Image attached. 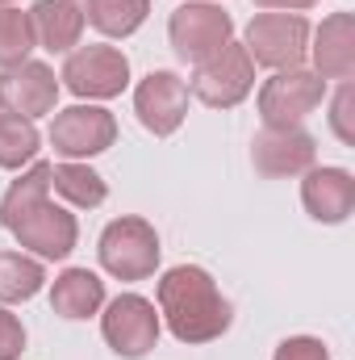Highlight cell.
<instances>
[{"label": "cell", "instance_id": "1", "mask_svg": "<svg viewBox=\"0 0 355 360\" xmlns=\"http://www.w3.org/2000/svg\"><path fill=\"white\" fill-rule=\"evenodd\" d=\"M155 297H159V323H168V331L180 344H213L234 323L230 302L201 264L168 269L159 276Z\"/></svg>", "mask_w": 355, "mask_h": 360}, {"label": "cell", "instance_id": "2", "mask_svg": "<svg viewBox=\"0 0 355 360\" xmlns=\"http://www.w3.org/2000/svg\"><path fill=\"white\" fill-rule=\"evenodd\" d=\"M96 256H100V269L117 281H147L159 269V231L138 218V214H126V218H113L105 231H100V243H96Z\"/></svg>", "mask_w": 355, "mask_h": 360}, {"label": "cell", "instance_id": "3", "mask_svg": "<svg viewBox=\"0 0 355 360\" xmlns=\"http://www.w3.org/2000/svg\"><path fill=\"white\" fill-rule=\"evenodd\" d=\"M168 42L184 63L201 68L205 59H213L234 42V17L213 0H188L168 17Z\"/></svg>", "mask_w": 355, "mask_h": 360}, {"label": "cell", "instance_id": "4", "mask_svg": "<svg viewBox=\"0 0 355 360\" xmlns=\"http://www.w3.org/2000/svg\"><path fill=\"white\" fill-rule=\"evenodd\" d=\"M243 46L251 55V63L284 72V68H305L309 55V21L301 13H255Z\"/></svg>", "mask_w": 355, "mask_h": 360}, {"label": "cell", "instance_id": "5", "mask_svg": "<svg viewBox=\"0 0 355 360\" xmlns=\"http://www.w3.org/2000/svg\"><path fill=\"white\" fill-rule=\"evenodd\" d=\"M59 80H63V89L72 92V96H80V101H113L130 84V59L117 46H109V42L76 46L63 59Z\"/></svg>", "mask_w": 355, "mask_h": 360}, {"label": "cell", "instance_id": "6", "mask_svg": "<svg viewBox=\"0 0 355 360\" xmlns=\"http://www.w3.org/2000/svg\"><path fill=\"white\" fill-rule=\"evenodd\" d=\"M326 101V80L309 68H284L272 72V80L260 84L255 109L264 126H301L318 105Z\"/></svg>", "mask_w": 355, "mask_h": 360}, {"label": "cell", "instance_id": "7", "mask_svg": "<svg viewBox=\"0 0 355 360\" xmlns=\"http://www.w3.org/2000/svg\"><path fill=\"white\" fill-rule=\"evenodd\" d=\"M251 89H255V63L243 42H230L226 51L205 59L188 80V92L209 109H234L251 96Z\"/></svg>", "mask_w": 355, "mask_h": 360}, {"label": "cell", "instance_id": "8", "mask_svg": "<svg viewBox=\"0 0 355 360\" xmlns=\"http://www.w3.org/2000/svg\"><path fill=\"white\" fill-rule=\"evenodd\" d=\"M159 331H163L159 310H155V302H147L142 293H117V297L105 306V314H100V335H105V344L126 360L147 356V352L159 344Z\"/></svg>", "mask_w": 355, "mask_h": 360}, {"label": "cell", "instance_id": "9", "mask_svg": "<svg viewBox=\"0 0 355 360\" xmlns=\"http://www.w3.org/2000/svg\"><path fill=\"white\" fill-rule=\"evenodd\" d=\"M117 143V117L105 105H72L51 122V147L63 160H92Z\"/></svg>", "mask_w": 355, "mask_h": 360}, {"label": "cell", "instance_id": "10", "mask_svg": "<svg viewBox=\"0 0 355 360\" xmlns=\"http://www.w3.org/2000/svg\"><path fill=\"white\" fill-rule=\"evenodd\" d=\"M188 80H180L176 72L159 68V72H147L134 89V113L138 122L155 134V139H168L176 134L188 117Z\"/></svg>", "mask_w": 355, "mask_h": 360}, {"label": "cell", "instance_id": "11", "mask_svg": "<svg viewBox=\"0 0 355 360\" xmlns=\"http://www.w3.org/2000/svg\"><path fill=\"white\" fill-rule=\"evenodd\" d=\"M314 160H318V143L305 126H264L251 139V164L272 180L301 176L314 168Z\"/></svg>", "mask_w": 355, "mask_h": 360}, {"label": "cell", "instance_id": "12", "mask_svg": "<svg viewBox=\"0 0 355 360\" xmlns=\"http://www.w3.org/2000/svg\"><path fill=\"white\" fill-rule=\"evenodd\" d=\"M13 239H17L34 260H67V256L76 252V243H80V222H76L72 210H63V205H55V201L46 197L38 210H29V214L13 226Z\"/></svg>", "mask_w": 355, "mask_h": 360}, {"label": "cell", "instance_id": "13", "mask_svg": "<svg viewBox=\"0 0 355 360\" xmlns=\"http://www.w3.org/2000/svg\"><path fill=\"white\" fill-rule=\"evenodd\" d=\"M59 76L51 63H38V59H25L17 68H4L0 72V109L4 113H17V117H46L55 113L59 105Z\"/></svg>", "mask_w": 355, "mask_h": 360}, {"label": "cell", "instance_id": "14", "mask_svg": "<svg viewBox=\"0 0 355 360\" xmlns=\"http://www.w3.org/2000/svg\"><path fill=\"white\" fill-rule=\"evenodd\" d=\"M301 205L314 222H326V226H339L347 222L355 210V176L347 168H309L301 172Z\"/></svg>", "mask_w": 355, "mask_h": 360}, {"label": "cell", "instance_id": "15", "mask_svg": "<svg viewBox=\"0 0 355 360\" xmlns=\"http://www.w3.org/2000/svg\"><path fill=\"white\" fill-rule=\"evenodd\" d=\"M314 46V68L322 80H351L355 76V17L351 13H330L318 30H309Z\"/></svg>", "mask_w": 355, "mask_h": 360}, {"label": "cell", "instance_id": "16", "mask_svg": "<svg viewBox=\"0 0 355 360\" xmlns=\"http://www.w3.org/2000/svg\"><path fill=\"white\" fill-rule=\"evenodd\" d=\"M29 25H34V42L51 55H72L84 38V13L67 0H34Z\"/></svg>", "mask_w": 355, "mask_h": 360}, {"label": "cell", "instance_id": "17", "mask_svg": "<svg viewBox=\"0 0 355 360\" xmlns=\"http://www.w3.org/2000/svg\"><path fill=\"white\" fill-rule=\"evenodd\" d=\"M100 306H105V281H100L96 272L67 269L51 281V310H55L59 319L80 323V319L100 314Z\"/></svg>", "mask_w": 355, "mask_h": 360}, {"label": "cell", "instance_id": "18", "mask_svg": "<svg viewBox=\"0 0 355 360\" xmlns=\"http://www.w3.org/2000/svg\"><path fill=\"white\" fill-rule=\"evenodd\" d=\"M51 188H55L67 205H76V210H96V205H105V197H109L105 176L92 172L88 164H80V160L55 164V168H51Z\"/></svg>", "mask_w": 355, "mask_h": 360}, {"label": "cell", "instance_id": "19", "mask_svg": "<svg viewBox=\"0 0 355 360\" xmlns=\"http://www.w3.org/2000/svg\"><path fill=\"white\" fill-rule=\"evenodd\" d=\"M51 168H55V164H29L21 176L4 188V197H0V222H4L8 231H13L29 210H38V205L51 197Z\"/></svg>", "mask_w": 355, "mask_h": 360}, {"label": "cell", "instance_id": "20", "mask_svg": "<svg viewBox=\"0 0 355 360\" xmlns=\"http://www.w3.org/2000/svg\"><path fill=\"white\" fill-rule=\"evenodd\" d=\"M46 285L42 260L25 256V252H0V306H17L38 297Z\"/></svg>", "mask_w": 355, "mask_h": 360}, {"label": "cell", "instance_id": "21", "mask_svg": "<svg viewBox=\"0 0 355 360\" xmlns=\"http://www.w3.org/2000/svg\"><path fill=\"white\" fill-rule=\"evenodd\" d=\"M151 13V0H92L84 21H92L105 38H130L134 30H142Z\"/></svg>", "mask_w": 355, "mask_h": 360}, {"label": "cell", "instance_id": "22", "mask_svg": "<svg viewBox=\"0 0 355 360\" xmlns=\"http://www.w3.org/2000/svg\"><path fill=\"white\" fill-rule=\"evenodd\" d=\"M38 143H42V134H38V126H34L29 117L0 113V168L17 172V168L34 164V155H38Z\"/></svg>", "mask_w": 355, "mask_h": 360}, {"label": "cell", "instance_id": "23", "mask_svg": "<svg viewBox=\"0 0 355 360\" xmlns=\"http://www.w3.org/2000/svg\"><path fill=\"white\" fill-rule=\"evenodd\" d=\"M34 46H38V42H34L29 13H21V8H13V4H8V8H0V72H4V68L25 63Z\"/></svg>", "mask_w": 355, "mask_h": 360}, {"label": "cell", "instance_id": "24", "mask_svg": "<svg viewBox=\"0 0 355 360\" xmlns=\"http://www.w3.org/2000/svg\"><path fill=\"white\" fill-rule=\"evenodd\" d=\"M351 105H355V89H351V80H343L339 92H335V101H330V130L339 134V143H343V147H355Z\"/></svg>", "mask_w": 355, "mask_h": 360}, {"label": "cell", "instance_id": "25", "mask_svg": "<svg viewBox=\"0 0 355 360\" xmlns=\"http://www.w3.org/2000/svg\"><path fill=\"white\" fill-rule=\"evenodd\" d=\"M272 360H330V352L314 335H288V340L276 344V356Z\"/></svg>", "mask_w": 355, "mask_h": 360}, {"label": "cell", "instance_id": "26", "mask_svg": "<svg viewBox=\"0 0 355 360\" xmlns=\"http://www.w3.org/2000/svg\"><path fill=\"white\" fill-rule=\"evenodd\" d=\"M21 352H25V327L8 306H0V360H21Z\"/></svg>", "mask_w": 355, "mask_h": 360}, {"label": "cell", "instance_id": "27", "mask_svg": "<svg viewBox=\"0 0 355 360\" xmlns=\"http://www.w3.org/2000/svg\"><path fill=\"white\" fill-rule=\"evenodd\" d=\"M251 4L264 13H301V8H314L318 0H251Z\"/></svg>", "mask_w": 355, "mask_h": 360}, {"label": "cell", "instance_id": "28", "mask_svg": "<svg viewBox=\"0 0 355 360\" xmlns=\"http://www.w3.org/2000/svg\"><path fill=\"white\" fill-rule=\"evenodd\" d=\"M67 4H76L80 13H88V4H92V0H67Z\"/></svg>", "mask_w": 355, "mask_h": 360}, {"label": "cell", "instance_id": "29", "mask_svg": "<svg viewBox=\"0 0 355 360\" xmlns=\"http://www.w3.org/2000/svg\"><path fill=\"white\" fill-rule=\"evenodd\" d=\"M8 4H13V0H0V8H8Z\"/></svg>", "mask_w": 355, "mask_h": 360}]
</instances>
